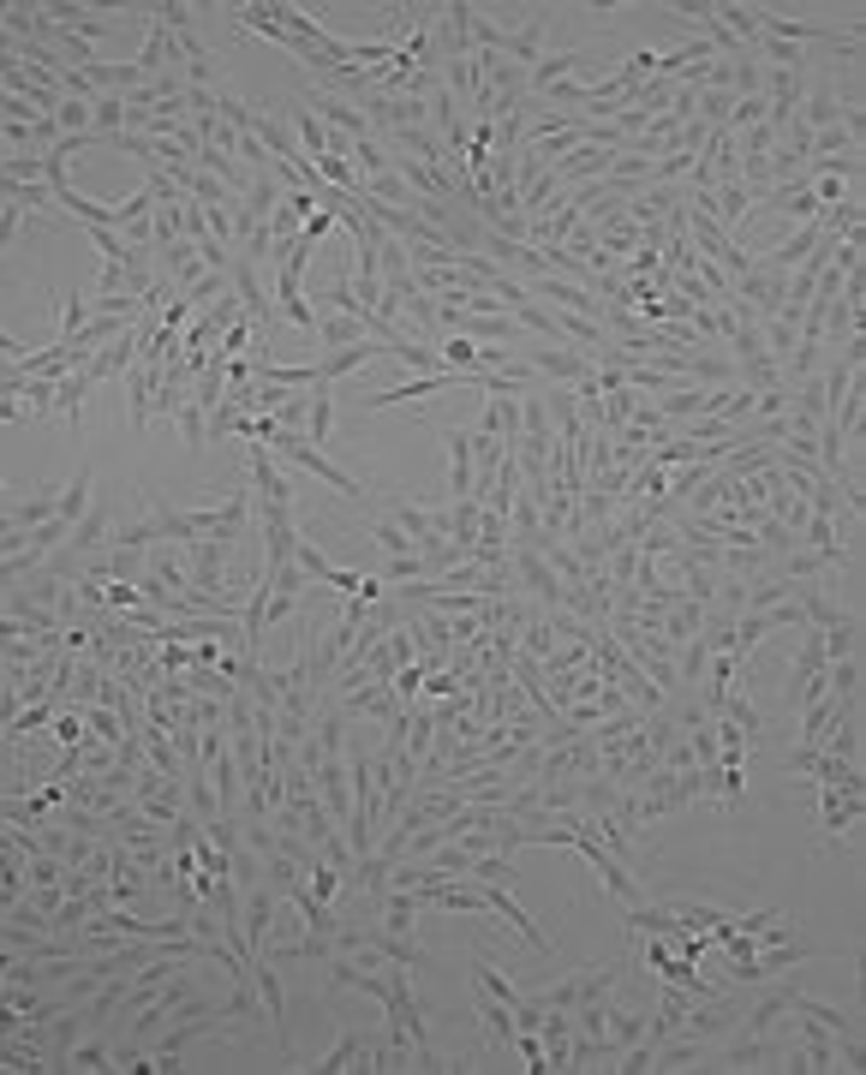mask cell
<instances>
[{"mask_svg": "<svg viewBox=\"0 0 866 1075\" xmlns=\"http://www.w3.org/2000/svg\"><path fill=\"white\" fill-rule=\"evenodd\" d=\"M627 968H634V956L622 950V956H610V962L574 968V974H562L556 986H545V992H526V998H532L538 1010H568V1015H574L580 1004H604V998L615 992V986H622V974H627Z\"/></svg>", "mask_w": 866, "mask_h": 1075, "instance_id": "cell-1", "label": "cell"}, {"mask_svg": "<svg viewBox=\"0 0 866 1075\" xmlns=\"http://www.w3.org/2000/svg\"><path fill=\"white\" fill-rule=\"evenodd\" d=\"M461 389H478V371H431V377H406L401 389H377L365 394V412H389V407H413V401H436V394H461Z\"/></svg>", "mask_w": 866, "mask_h": 1075, "instance_id": "cell-2", "label": "cell"}, {"mask_svg": "<svg viewBox=\"0 0 866 1075\" xmlns=\"http://www.w3.org/2000/svg\"><path fill=\"white\" fill-rule=\"evenodd\" d=\"M813 813L825 824V843H855V824L866 813V789H843V783H813Z\"/></svg>", "mask_w": 866, "mask_h": 1075, "instance_id": "cell-3", "label": "cell"}, {"mask_svg": "<svg viewBox=\"0 0 866 1075\" xmlns=\"http://www.w3.org/2000/svg\"><path fill=\"white\" fill-rule=\"evenodd\" d=\"M520 365H526L532 377H545V382H562V389H574V382L592 377V352H580V347H568V341H538V347H526Z\"/></svg>", "mask_w": 866, "mask_h": 1075, "instance_id": "cell-4", "label": "cell"}, {"mask_svg": "<svg viewBox=\"0 0 866 1075\" xmlns=\"http://www.w3.org/2000/svg\"><path fill=\"white\" fill-rule=\"evenodd\" d=\"M478 890H484V915H503V920L514 926V932H520V945H526V950H538V956H550V950H556L545 926H538V920H532V915H526V908L508 896V885H478Z\"/></svg>", "mask_w": 866, "mask_h": 1075, "instance_id": "cell-5", "label": "cell"}, {"mask_svg": "<svg viewBox=\"0 0 866 1075\" xmlns=\"http://www.w3.org/2000/svg\"><path fill=\"white\" fill-rule=\"evenodd\" d=\"M275 908H282V890H275L270 885V878H263V885H252V890H245V908H240V926H245V950H263V945H270V938H275Z\"/></svg>", "mask_w": 866, "mask_h": 1075, "instance_id": "cell-6", "label": "cell"}, {"mask_svg": "<svg viewBox=\"0 0 866 1075\" xmlns=\"http://www.w3.org/2000/svg\"><path fill=\"white\" fill-rule=\"evenodd\" d=\"M245 484H252V503H282V508H293V484L275 473V454L263 449V443L245 449Z\"/></svg>", "mask_w": 866, "mask_h": 1075, "instance_id": "cell-7", "label": "cell"}, {"mask_svg": "<svg viewBox=\"0 0 866 1075\" xmlns=\"http://www.w3.org/2000/svg\"><path fill=\"white\" fill-rule=\"evenodd\" d=\"M819 245H825V228H819V222H801V228H789L783 240H777L765 257H753V263H765V270H783V275H789V270H801V263L813 257Z\"/></svg>", "mask_w": 866, "mask_h": 1075, "instance_id": "cell-8", "label": "cell"}, {"mask_svg": "<svg viewBox=\"0 0 866 1075\" xmlns=\"http://www.w3.org/2000/svg\"><path fill=\"white\" fill-rule=\"evenodd\" d=\"M610 168H615V150H598V144H574L562 161H550V173L562 180V191L568 186H585V180H604Z\"/></svg>", "mask_w": 866, "mask_h": 1075, "instance_id": "cell-9", "label": "cell"}, {"mask_svg": "<svg viewBox=\"0 0 866 1075\" xmlns=\"http://www.w3.org/2000/svg\"><path fill=\"white\" fill-rule=\"evenodd\" d=\"M371 1057V1034H341L323 1057H293V1069H317V1075H341V1069H365Z\"/></svg>", "mask_w": 866, "mask_h": 1075, "instance_id": "cell-10", "label": "cell"}, {"mask_svg": "<svg viewBox=\"0 0 866 1075\" xmlns=\"http://www.w3.org/2000/svg\"><path fill=\"white\" fill-rule=\"evenodd\" d=\"M443 449H448V496H473V424H448L443 431Z\"/></svg>", "mask_w": 866, "mask_h": 1075, "instance_id": "cell-11", "label": "cell"}, {"mask_svg": "<svg viewBox=\"0 0 866 1075\" xmlns=\"http://www.w3.org/2000/svg\"><path fill=\"white\" fill-rule=\"evenodd\" d=\"M580 72H585V61H580L574 49H545V54H538V66L526 72V96L538 102V96L550 91V84H562V78H580Z\"/></svg>", "mask_w": 866, "mask_h": 1075, "instance_id": "cell-12", "label": "cell"}, {"mask_svg": "<svg viewBox=\"0 0 866 1075\" xmlns=\"http://www.w3.org/2000/svg\"><path fill=\"white\" fill-rule=\"evenodd\" d=\"M161 394V365H131L126 371V412H131V431L144 436V424H150V407Z\"/></svg>", "mask_w": 866, "mask_h": 1075, "instance_id": "cell-13", "label": "cell"}, {"mask_svg": "<svg viewBox=\"0 0 866 1075\" xmlns=\"http://www.w3.org/2000/svg\"><path fill=\"white\" fill-rule=\"evenodd\" d=\"M389 520L401 526L406 538H413L419 556L431 550V544H443V533H436V508H431V503H401V496H394V503H389Z\"/></svg>", "mask_w": 866, "mask_h": 1075, "instance_id": "cell-14", "label": "cell"}, {"mask_svg": "<svg viewBox=\"0 0 866 1075\" xmlns=\"http://www.w3.org/2000/svg\"><path fill=\"white\" fill-rule=\"evenodd\" d=\"M371 359H383V341H377V335H365V341H353V347H335V352H323V359H317V382H341V377H353L359 365H371Z\"/></svg>", "mask_w": 866, "mask_h": 1075, "instance_id": "cell-15", "label": "cell"}, {"mask_svg": "<svg viewBox=\"0 0 866 1075\" xmlns=\"http://www.w3.org/2000/svg\"><path fill=\"white\" fill-rule=\"evenodd\" d=\"M91 496H96V473H91V461H78V473H72V484H61V503H54L49 520H61L72 533V526L91 514Z\"/></svg>", "mask_w": 866, "mask_h": 1075, "instance_id": "cell-16", "label": "cell"}, {"mask_svg": "<svg viewBox=\"0 0 866 1075\" xmlns=\"http://www.w3.org/2000/svg\"><path fill=\"white\" fill-rule=\"evenodd\" d=\"M419 903L436 908V915H478V920H484V890H478V885H461V878L419 890Z\"/></svg>", "mask_w": 866, "mask_h": 1075, "instance_id": "cell-17", "label": "cell"}, {"mask_svg": "<svg viewBox=\"0 0 866 1075\" xmlns=\"http://www.w3.org/2000/svg\"><path fill=\"white\" fill-rule=\"evenodd\" d=\"M335 436V382H311L305 389V443H329Z\"/></svg>", "mask_w": 866, "mask_h": 1075, "instance_id": "cell-18", "label": "cell"}, {"mask_svg": "<svg viewBox=\"0 0 866 1075\" xmlns=\"http://www.w3.org/2000/svg\"><path fill=\"white\" fill-rule=\"evenodd\" d=\"M49 1027H54V1045H49V1069H54V1075H66V1069H72V1045H78L84 1034H91V1027H84V1015H78V1010H54V1015H49Z\"/></svg>", "mask_w": 866, "mask_h": 1075, "instance_id": "cell-19", "label": "cell"}, {"mask_svg": "<svg viewBox=\"0 0 866 1075\" xmlns=\"http://www.w3.org/2000/svg\"><path fill=\"white\" fill-rule=\"evenodd\" d=\"M556 198H562V180H556L550 168H538L532 180H520V215H526V222H545V215L556 210Z\"/></svg>", "mask_w": 866, "mask_h": 1075, "instance_id": "cell-20", "label": "cell"}, {"mask_svg": "<svg viewBox=\"0 0 866 1075\" xmlns=\"http://www.w3.org/2000/svg\"><path fill=\"white\" fill-rule=\"evenodd\" d=\"M711 717H724V724H736V729L747 735V747H765V717H759V705L747 699L741 687H736V694H724V705H717Z\"/></svg>", "mask_w": 866, "mask_h": 1075, "instance_id": "cell-21", "label": "cell"}, {"mask_svg": "<svg viewBox=\"0 0 866 1075\" xmlns=\"http://www.w3.org/2000/svg\"><path fill=\"white\" fill-rule=\"evenodd\" d=\"M377 903H383V932H413V926H419V915H424L419 890H401V885L377 890Z\"/></svg>", "mask_w": 866, "mask_h": 1075, "instance_id": "cell-22", "label": "cell"}, {"mask_svg": "<svg viewBox=\"0 0 866 1075\" xmlns=\"http://www.w3.org/2000/svg\"><path fill=\"white\" fill-rule=\"evenodd\" d=\"M771 1064V1045H765V1034H747L741 1027V1040H729L724 1052H717V1064L711 1069H765Z\"/></svg>", "mask_w": 866, "mask_h": 1075, "instance_id": "cell-23", "label": "cell"}, {"mask_svg": "<svg viewBox=\"0 0 866 1075\" xmlns=\"http://www.w3.org/2000/svg\"><path fill=\"white\" fill-rule=\"evenodd\" d=\"M473 992H484V998H496V1004H508V1010H520V986H514L508 974H503V968H496L490 962V956H478V962H473Z\"/></svg>", "mask_w": 866, "mask_h": 1075, "instance_id": "cell-24", "label": "cell"}, {"mask_svg": "<svg viewBox=\"0 0 866 1075\" xmlns=\"http://www.w3.org/2000/svg\"><path fill=\"white\" fill-rule=\"evenodd\" d=\"M54 503H61V484H36L31 496H19V503H12V526H19V533H31V526H42L54 514Z\"/></svg>", "mask_w": 866, "mask_h": 1075, "instance_id": "cell-25", "label": "cell"}, {"mask_svg": "<svg viewBox=\"0 0 866 1075\" xmlns=\"http://www.w3.org/2000/svg\"><path fill=\"white\" fill-rule=\"evenodd\" d=\"M711 12H717V24H724V31L736 36L747 54H753V42H759V7H741V0H724V7H711Z\"/></svg>", "mask_w": 866, "mask_h": 1075, "instance_id": "cell-26", "label": "cell"}, {"mask_svg": "<svg viewBox=\"0 0 866 1075\" xmlns=\"http://www.w3.org/2000/svg\"><path fill=\"white\" fill-rule=\"evenodd\" d=\"M311 335L335 352V347H353V341H365V335H371V323H365V317H341V312H329V317H317V329H311Z\"/></svg>", "mask_w": 866, "mask_h": 1075, "instance_id": "cell-27", "label": "cell"}, {"mask_svg": "<svg viewBox=\"0 0 866 1075\" xmlns=\"http://www.w3.org/2000/svg\"><path fill=\"white\" fill-rule=\"evenodd\" d=\"M819 640H825V657H860V615L843 610L831 628H819Z\"/></svg>", "mask_w": 866, "mask_h": 1075, "instance_id": "cell-28", "label": "cell"}, {"mask_svg": "<svg viewBox=\"0 0 866 1075\" xmlns=\"http://www.w3.org/2000/svg\"><path fill=\"white\" fill-rule=\"evenodd\" d=\"M795 1015H813V1022H825L831 1034H860V1022L848 1010H836V1004H825V998H813V992H795V1004H789Z\"/></svg>", "mask_w": 866, "mask_h": 1075, "instance_id": "cell-29", "label": "cell"}, {"mask_svg": "<svg viewBox=\"0 0 866 1075\" xmlns=\"http://www.w3.org/2000/svg\"><path fill=\"white\" fill-rule=\"evenodd\" d=\"M478 1022H484V1040H490V1052H508L514 1045V1010L496 1004V998L478 992Z\"/></svg>", "mask_w": 866, "mask_h": 1075, "instance_id": "cell-30", "label": "cell"}, {"mask_svg": "<svg viewBox=\"0 0 866 1075\" xmlns=\"http://www.w3.org/2000/svg\"><path fill=\"white\" fill-rule=\"evenodd\" d=\"M699 1052H706V1040L669 1034V1040H657V1064L652 1069H699Z\"/></svg>", "mask_w": 866, "mask_h": 1075, "instance_id": "cell-31", "label": "cell"}, {"mask_svg": "<svg viewBox=\"0 0 866 1075\" xmlns=\"http://www.w3.org/2000/svg\"><path fill=\"white\" fill-rule=\"evenodd\" d=\"M84 394H91V377H84V371H66V377H61V394H54V412H61L72 431H84Z\"/></svg>", "mask_w": 866, "mask_h": 1075, "instance_id": "cell-32", "label": "cell"}, {"mask_svg": "<svg viewBox=\"0 0 866 1075\" xmlns=\"http://www.w3.org/2000/svg\"><path fill=\"white\" fill-rule=\"evenodd\" d=\"M108 544H114V550H156V544H161V533H156V514H150V520H114V533H108Z\"/></svg>", "mask_w": 866, "mask_h": 1075, "instance_id": "cell-33", "label": "cell"}, {"mask_svg": "<svg viewBox=\"0 0 866 1075\" xmlns=\"http://www.w3.org/2000/svg\"><path fill=\"white\" fill-rule=\"evenodd\" d=\"M54 394H61V382H54V377H24L19 382V401H24L31 419H61V412H54Z\"/></svg>", "mask_w": 866, "mask_h": 1075, "instance_id": "cell-34", "label": "cell"}, {"mask_svg": "<svg viewBox=\"0 0 866 1075\" xmlns=\"http://www.w3.org/2000/svg\"><path fill=\"white\" fill-rule=\"evenodd\" d=\"M765 514H771V520H783L789 533H801V526H806V514H813V508H806L801 496L789 491V484H777V491H765Z\"/></svg>", "mask_w": 866, "mask_h": 1075, "instance_id": "cell-35", "label": "cell"}, {"mask_svg": "<svg viewBox=\"0 0 866 1075\" xmlns=\"http://www.w3.org/2000/svg\"><path fill=\"white\" fill-rule=\"evenodd\" d=\"M777 580H795V586H806V580H831V568L819 562L813 550H789V556H777Z\"/></svg>", "mask_w": 866, "mask_h": 1075, "instance_id": "cell-36", "label": "cell"}, {"mask_svg": "<svg viewBox=\"0 0 866 1075\" xmlns=\"http://www.w3.org/2000/svg\"><path fill=\"white\" fill-rule=\"evenodd\" d=\"M365 538H371L383 556H419V550H413V538H406L401 526L389 520V514H377V520H365Z\"/></svg>", "mask_w": 866, "mask_h": 1075, "instance_id": "cell-37", "label": "cell"}, {"mask_svg": "<svg viewBox=\"0 0 866 1075\" xmlns=\"http://www.w3.org/2000/svg\"><path fill=\"white\" fill-rule=\"evenodd\" d=\"M759 91H765L759 54H736V61H729V96H759Z\"/></svg>", "mask_w": 866, "mask_h": 1075, "instance_id": "cell-38", "label": "cell"}, {"mask_svg": "<svg viewBox=\"0 0 866 1075\" xmlns=\"http://www.w3.org/2000/svg\"><path fill=\"white\" fill-rule=\"evenodd\" d=\"M84 735L102 741V747H120L126 724H120V712H108V705H84Z\"/></svg>", "mask_w": 866, "mask_h": 1075, "instance_id": "cell-39", "label": "cell"}, {"mask_svg": "<svg viewBox=\"0 0 866 1075\" xmlns=\"http://www.w3.org/2000/svg\"><path fill=\"white\" fill-rule=\"evenodd\" d=\"M222 293H228V270H203L198 282H186L173 299H186V305H198V312H203V305H215Z\"/></svg>", "mask_w": 866, "mask_h": 1075, "instance_id": "cell-40", "label": "cell"}, {"mask_svg": "<svg viewBox=\"0 0 866 1075\" xmlns=\"http://www.w3.org/2000/svg\"><path fill=\"white\" fill-rule=\"evenodd\" d=\"M91 131H96V138L126 131V96H96L91 102Z\"/></svg>", "mask_w": 866, "mask_h": 1075, "instance_id": "cell-41", "label": "cell"}, {"mask_svg": "<svg viewBox=\"0 0 866 1075\" xmlns=\"http://www.w3.org/2000/svg\"><path fill=\"white\" fill-rule=\"evenodd\" d=\"M466 878H473V885H514V861L508 854H473Z\"/></svg>", "mask_w": 866, "mask_h": 1075, "instance_id": "cell-42", "label": "cell"}, {"mask_svg": "<svg viewBox=\"0 0 866 1075\" xmlns=\"http://www.w3.org/2000/svg\"><path fill=\"white\" fill-rule=\"evenodd\" d=\"M604 1034L615 1040V1052H622V1045H634V1040L645 1034V1010H615V1004H610V1015H604Z\"/></svg>", "mask_w": 866, "mask_h": 1075, "instance_id": "cell-43", "label": "cell"}, {"mask_svg": "<svg viewBox=\"0 0 866 1075\" xmlns=\"http://www.w3.org/2000/svg\"><path fill=\"white\" fill-rule=\"evenodd\" d=\"M293 568H299L305 580H317V586H323V580H329V568H335V562H329V556L317 550L311 538H299V544H293Z\"/></svg>", "mask_w": 866, "mask_h": 1075, "instance_id": "cell-44", "label": "cell"}, {"mask_svg": "<svg viewBox=\"0 0 866 1075\" xmlns=\"http://www.w3.org/2000/svg\"><path fill=\"white\" fill-rule=\"evenodd\" d=\"M84 323H91V299H84V293H66V299H61V329H54V341H72Z\"/></svg>", "mask_w": 866, "mask_h": 1075, "instance_id": "cell-45", "label": "cell"}, {"mask_svg": "<svg viewBox=\"0 0 866 1075\" xmlns=\"http://www.w3.org/2000/svg\"><path fill=\"white\" fill-rule=\"evenodd\" d=\"M114 1064V1045L108 1040H78V1045H72V1069H108Z\"/></svg>", "mask_w": 866, "mask_h": 1075, "instance_id": "cell-46", "label": "cell"}, {"mask_svg": "<svg viewBox=\"0 0 866 1075\" xmlns=\"http://www.w3.org/2000/svg\"><path fill=\"white\" fill-rule=\"evenodd\" d=\"M771 108L765 96H736V108H729V131H747V126H765Z\"/></svg>", "mask_w": 866, "mask_h": 1075, "instance_id": "cell-47", "label": "cell"}, {"mask_svg": "<svg viewBox=\"0 0 866 1075\" xmlns=\"http://www.w3.org/2000/svg\"><path fill=\"white\" fill-rule=\"evenodd\" d=\"M592 233H598V245H604L610 257L615 252H634V245H640V228L627 222V215H622V222H610V228H592Z\"/></svg>", "mask_w": 866, "mask_h": 1075, "instance_id": "cell-48", "label": "cell"}, {"mask_svg": "<svg viewBox=\"0 0 866 1075\" xmlns=\"http://www.w3.org/2000/svg\"><path fill=\"white\" fill-rule=\"evenodd\" d=\"M383 586H406V580H424V556H383Z\"/></svg>", "mask_w": 866, "mask_h": 1075, "instance_id": "cell-49", "label": "cell"}, {"mask_svg": "<svg viewBox=\"0 0 866 1075\" xmlns=\"http://www.w3.org/2000/svg\"><path fill=\"white\" fill-rule=\"evenodd\" d=\"M102 568H108V580H138L144 556L138 550H114V544H108V550H102Z\"/></svg>", "mask_w": 866, "mask_h": 1075, "instance_id": "cell-50", "label": "cell"}, {"mask_svg": "<svg viewBox=\"0 0 866 1075\" xmlns=\"http://www.w3.org/2000/svg\"><path fill=\"white\" fill-rule=\"evenodd\" d=\"M54 126H61V138H66V131H91V102H61V108H54Z\"/></svg>", "mask_w": 866, "mask_h": 1075, "instance_id": "cell-51", "label": "cell"}, {"mask_svg": "<svg viewBox=\"0 0 866 1075\" xmlns=\"http://www.w3.org/2000/svg\"><path fill=\"white\" fill-rule=\"evenodd\" d=\"M173 419H180V436H186V443H192V449H203V407L192 401V394H186V407L173 412Z\"/></svg>", "mask_w": 866, "mask_h": 1075, "instance_id": "cell-52", "label": "cell"}, {"mask_svg": "<svg viewBox=\"0 0 866 1075\" xmlns=\"http://www.w3.org/2000/svg\"><path fill=\"white\" fill-rule=\"evenodd\" d=\"M263 419H275L282 431H299V424H305V394H282V407L263 412Z\"/></svg>", "mask_w": 866, "mask_h": 1075, "instance_id": "cell-53", "label": "cell"}, {"mask_svg": "<svg viewBox=\"0 0 866 1075\" xmlns=\"http://www.w3.org/2000/svg\"><path fill=\"white\" fill-rule=\"evenodd\" d=\"M478 544H508V514L478 508Z\"/></svg>", "mask_w": 866, "mask_h": 1075, "instance_id": "cell-54", "label": "cell"}, {"mask_svg": "<svg viewBox=\"0 0 866 1075\" xmlns=\"http://www.w3.org/2000/svg\"><path fill=\"white\" fill-rule=\"evenodd\" d=\"M19 222H24V210L19 203H0V252L12 245V233H19Z\"/></svg>", "mask_w": 866, "mask_h": 1075, "instance_id": "cell-55", "label": "cell"}, {"mask_svg": "<svg viewBox=\"0 0 866 1075\" xmlns=\"http://www.w3.org/2000/svg\"><path fill=\"white\" fill-rule=\"evenodd\" d=\"M19 419H31L24 401H19V394H0V424H19Z\"/></svg>", "mask_w": 866, "mask_h": 1075, "instance_id": "cell-56", "label": "cell"}, {"mask_svg": "<svg viewBox=\"0 0 866 1075\" xmlns=\"http://www.w3.org/2000/svg\"><path fill=\"white\" fill-rule=\"evenodd\" d=\"M777 1069H789V1075H806V1069H813V1057H806V1052H789V1057H777Z\"/></svg>", "mask_w": 866, "mask_h": 1075, "instance_id": "cell-57", "label": "cell"}, {"mask_svg": "<svg viewBox=\"0 0 866 1075\" xmlns=\"http://www.w3.org/2000/svg\"><path fill=\"white\" fill-rule=\"evenodd\" d=\"M0 508H12V491H7V478H0Z\"/></svg>", "mask_w": 866, "mask_h": 1075, "instance_id": "cell-58", "label": "cell"}, {"mask_svg": "<svg viewBox=\"0 0 866 1075\" xmlns=\"http://www.w3.org/2000/svg\"><path fill=\"white\" fill-rule=\"evenodd\" d=\"M0 282H7V270H0Z\"/></svg>", "mask_w": 866, "mask_h": 1075, "instance_id": "cell-59", "label": "cell"}]
</instances>
